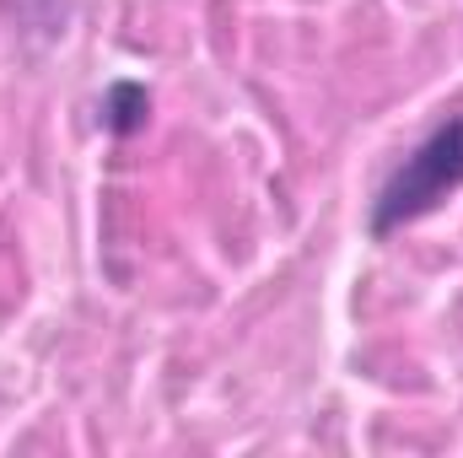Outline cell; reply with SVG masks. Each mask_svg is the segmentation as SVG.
<instances>
[{"label":"cell","instance_id":"obj_2","mask_svg":"<svg viewBox=\"0 0 463 458\" xmlns=\"http://www.w3.org/2000/svg\"><path fill=\"white\" fill-rule=\"evenodd\" d=\"M146 119H151V87H146V81H129V76L109 81V92H103V103H98V124H103L114 140H129V135L146 129Z\"/></svg>","mask_w":463,"mask_h":458},{"label":"cell","instance_id":"obj_1","mask_svg":"<svg viewBox=\"0 0 463 458\" xmlns=\"http://www.w3.org/2000/svg\"><path fill=\"white\" fill-rule=\"evenodd\" d=\"M463 189V114L442 119L377 189L366 232L383 243L393 232H404L410 222H426L431 211H442L453 195Z\"/></svg>","mask_w":463,"mask_h":458}]
</instances>
